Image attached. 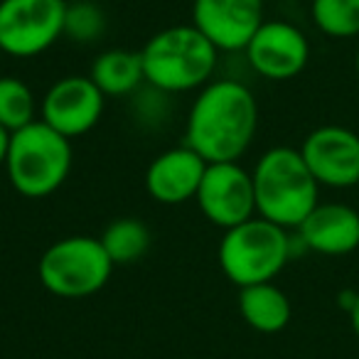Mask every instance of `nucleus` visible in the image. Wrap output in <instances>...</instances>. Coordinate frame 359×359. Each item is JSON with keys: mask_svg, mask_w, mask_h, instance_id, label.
Segmentation results:
<instances>
[{"mask_svg": "<svg viewBox=\"0 0 359 359\" xmlns=\"http://www.w3.org/2000/svg\"><path fill=\"white\" fill-rule=\"evenodd\" d=\"M259 128V104L241 81H210L192 104L185 145L207 163H236Z\"/></svg>", "mask_w": 359, "mask_h": 359, "instance_id": "nucleus-1", "label": "nucleus"}, {"mask_svg": "<svg viewBox=\"0 0 359 359\" xmlns=\"http://www.w3.org/2000/svg\"><path fill=\"white\" fill-rule=\"evenodd\" d=\"M251 177H254L256 215L283 229H298L318 205V180L313 177L300 150L295 148L278 145L266 150Z\"/></svg>", "mask_w": 359, "mask_h": 359, "instance_id": "nucleus-2", "label": "nucleus"}, {"mask_svg": "<svg viewBox=\"0 0 359 359\" xmlns=\"http://www.w3.org/2000/svg\"><path fill=\"white\" fill-rule=\"evenodd\" d=\"M217 47L195 25H175L153 35L140 50L145 81L163 91L207 86L217 67Z\"/></svg>", "mask_w": 359, "mask_h": 359, "instance_id": "nucleus-3", "label": "nucleus"}, {"mask_svg": "<svg viewBox=\"0 0 359 359\" xmlns=\"http://www.w3.org/2000/svg\"><path fill=\"white\" fill-rule=\"evenodd\" d=\"M6 170L11 185L22 197L40 200L65 185L72 170V140L45 121L25 126L11 135Z\"/></svg>", "mask_w": 359, "mask_h": 359, "instance_id": "nucleus-4", "label": "nucleus"}, {"mask_svg": "<svg viewBox=\"0 0 359 359\" xmlns=\"http://www.w3.org/2000/svg\"><path fill=\"white\" fill-rule=\"evenodd\" d=\"M293 244L288 231L264 217H251L224 231L219 244V266L239 288L269 283L288 264Z\"/></svg>", "mask_w": 359, "mask_h": 359, "instance_id": "nucleus-5", "label": "nucleus"}, {"mask_svg": "<svg viewBox=\"0 0 359 359\" xmlns=\"http://www.w3.org/2000/svg\"><path fill=\"white\" fill-rule=\"evenodd\" d=\"M114 261L109 259L101 239L67 236L42 254L37 276L40 283L57 298H89L99 293L111 278Z\"/></svg>", "mask_w": 359, "mask_h": 359, "instance_id": "nucleus-6", "label": "nucleus"}, {"mask_svg": "<svg viewBox=\"0 0 359 359\" xmlns=\"http://www.w3.org/2000/svg\"><path fill=\"white\" fill-rule=\"evenodd\" d=\"M67 27V0H0V52L35 57Z\"/></svg>", "mask_w": 359, "mask_h": 359, "instance_id": "nucleus-7", "label": "nucleus"}, {"mask_svg": "<svg viewBox=\"0 0 359 359\" xmlns=\"http://www.w3.org/2000/svg\"><path fill=\"white\" fill-rule=\"evenodd\" d=\"M195 200L202 215L226 231L256 215L254 177L239 163H207Z\"/></svg>", "mask_w": 359, "mask_h": 359, "instance_id": "nucleus-8", "label": "nucleus"}, {"mask_svg": "<svg viewBox=\"0 0 359 359\" xmlns=\"http://www.w3.org/2000/svg\"><path fill=\"white\" fill-rule=\"evenodd\" d=\"M305 165L320 187L347 190L359 185V135L344 126H320L300 145Z\"/></svg>", "mask_w": 359, "mask_h": 359, "instance_id": "nucleus-9", "label": "nucleus"}, {"mask_svg": "<svg viewBox=\"0 0 359 359\" xmlns=\"http://www.w3.org/2000/svg\"><path fill=\"white\" fill-rule=\"evenodd\" d=\"M40 114L50 128L65 138L89 133L104 114V94L91 76H65L50 86L40 106Z\"/></svg>", "mask_w": 359, "mask_h": 359, "instance_id": "nucleus-10", "label": "nucleus"}, {"mask_svg": "<svg viewBox=\"0 0 359 359\" xmlns=\"http://www.w3.org/2000/svg\"><path fill=\"white\" fill-rule=\"evenodd\" d=\"M244 52L256 74L271 81L293 79L310 60L308 37L283 20H264Z\"/></svg>", "mask_w": 359, "mask_h": 359, "instance_id": "nucleus-11", "label": "nucleus"}, {"mask_svg": "<svg viewBox=\"0 0 359 359\" xmlns=\"http://www.w3.org/2000/svg\"><path fill=\"white\" fill-rule=\"evenodd\" d=\"M192 25L217 50H246L264 25V0H195Z\"/></svg>", "mask_w": 359, "mask_h": 359, "instance_id": "nucleus-12", "label": "nucleus"}, {"mask_svg": "<svg viewBox=\"0 0 359 359\" xmlns=\"http://www.w3.org/2000/svg\"><path fill=\"white\" fill-rule=\"evenodd\" d=\"M205 170L207 160L187 145L165 150L148 165L145 190L160 205H182L195 200Z\"/></svg>", "mask_w": 359, "mask_h": 359, "instance_id": "nucleus-13", "label": "nucleus"}, {"mask_svg": "<svg viewBox=\"0 0 359 359\" xmlns=\"http://www.w3.org/2000/svg\"><path fill=\"white\" fill-rule=\"evenodd\" d=\"M298 239L315 254H352L359 249V212L342 202H318L298 226Z\"/></svg>", "mask_w": 359, "mask_h": 359, "instance_id": "nucleus-14", "label": "nucleus"}, {"mask_svg": "<svg viewBox=\"0 0 359 359\" xmlns=\"http://www.w3.org/2000/svg\"><path fill=\"white\" fill-rule=\"evenodd\" d=\"M239 313L249 327H254L256 332H264V334L280 332L283 327H288L290 318H293V308H290L288 295L273 280L241 288Z\"/></svg>", "mask_w": 359, "mask_h": 359, "instance_id": "nucleus-15", "label": "nucleus"}, {"mask_svg": "<svg viewBox=\"0 0 359 359\" xmlns=\"http://www.w3.org/2000/svg\"><path fill=\"white\" fill-rule=\"evenodd\" d=\"M89 76L104 96L130 94L145 79L140 52H128V50L101 52L94 60V65H91Z\"/></svg>", "mask_w": 359, "mask_h": 359, "instance_id": "nucleus-16", "label": "nucleus"}, {"mask_svg": "<svg viewBox=\"0 0 359 359\" xmlns=\"http://www.w3.org/2000/svg\"><path fill=\"white\" fill-rule=\"evenodd\" d=\"M101 244H104L109 259L114 261V266L135 264L150 249V229L140 219L123 217L106 226L101 234Z\"/></svg>", "mask_w": 359, "mask_h": 359, "instance_id": "nucleus-17", "label": "nucleus"}, {"mask_svg": "<svg viewBox=\"0 0 359 359\" xmlns=\"http://www.w3.org/2000/svg\"><path fill=\"white\" fill-rule=\"evenodd\" d=\"M310 18L327 37L349 40L359 35V0H313Z\"/></svg>", "mask_w": 359, "mask_h": 359, "instance_id": "nucleus-18", "label": "nucleus"}, {"mask_svg": "<svg viewBox=\"0 0 359 359\" xmlns=\"http://www.w3.org/2000/svg\"><path fill=\"white\" fill-rule=\"evenodd\" d=\"M35 96L30 86L15 76H0V126L11 133L35 123Z\"/></svg>", "mask_w": 359, "mask_h": 359, "instance_id": "nucleus-19", "label": "nucleus"}, {"mask_svg": "<svg viewBox=\"0 0 359 359\" xmlns=\"http://www.w3.org/2000/svg\"><path fill=\"white\" fill-rule=\"evenodd\" d=\"M101 30H104V15H101V11L96 6H91V3H86V0L76 3L74 8L67 6V27H65V32L74 35L76 40L86 42V40H94V37H99Z\"/></svg>", "mask_w": 359, "mask_h": 359, "instance_id": "nucleus-20", "label": "nucleus"}, {"mask_svg": "<svg viewBox=\"0 0 359 359\" xmlns=\"http://www.w3.org/2000/svg\"><path fill=\"white\" fill-rule=\"evenodd\" d=\"M11 130L3 128L0 126V165H6V158H8V148H11Z\"/></svg>", "mask_w": 359, "mask_h": 359, "instance_id": "nucleus-21", "label": "nucleus"}, {"mask_svg": "<svg viewBox=\"0 0 359 359\" xmlns=\"http://www.w3.org/2000/svg\"><path fill=\"white\" fill-rule=\"evenodd\" d=\"M349 325H352L354 337L359 339V290H357V298H354V305L349 308Z\"/></svg>", "mask_w": 359, "mask_h": 359, "instance_id": "nucleus-22", "label": "nucleus"}, {"mask_svg": "<svg viewBox=\"0 0 359 359\" xmlns=\"http://www.w3.org/2000/svg\"><path fill=\"white\" fill-rule=\"evenodd\" d=\"M354 67H357V76H359V50H357V60H354Z\"/></svg>", "mask_w": 359, "mask_h": 359, "instance_id": "nucleus-23", "label": "nucleus"}]
</instances>
